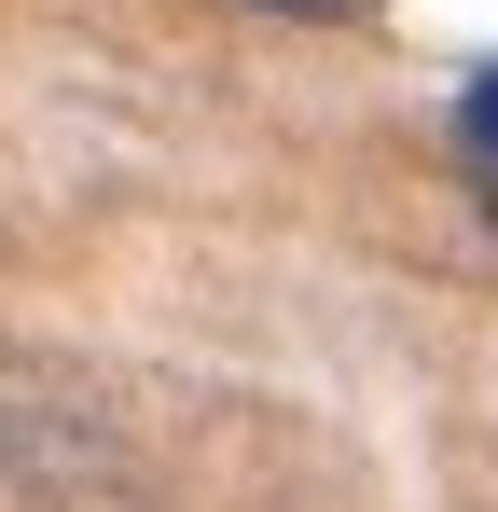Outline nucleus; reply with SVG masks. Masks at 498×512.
I'll list each match as a JSON object with an SVG mask.
<instances>
[{
    "label": "nucleus",
    "instance_id": "2",
    "mask_svg": "<svg viewBox=\"0 0 498 512\" xmlns=\"http://www.w3.org/2000/svg\"><path fill=\"white\" fill-rule=\"evenodd\" d=\"M277 14H332V28H360V14H374V0H277Z\"/></svg>",
    "mask_w": 498,
    "mask_h": 512
},
{
    "label": "nucleus",
    "instance_id": "1",
    "mask_svg": "<svg viewBox=\"0 0 498 512\" xmlns=\"http://www.w3.org/2000/svg\"><path fill=\"white\" fill-rule=\"evenodd\" d=\"M457 153H471V167L498 180V56L471 70V84H457Z\"/></svg>",
    "mask_w": 498,
    "mask_h": 512
}]
</instances>
